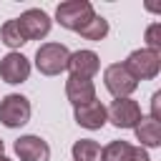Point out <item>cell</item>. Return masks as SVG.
<instances>
[{
  "label": "cell",
  "mask_w": 161,
  "mask_h": 161,
  "mask_svg": "<svg viewBox=\"0 0 161 161\" xmlns=\"http://www.w3.org/2000/svg\"><path fill=\"white\" fill-rule=\"evenodd\" d=\"M70 50L63 43H43L35 50V68L43 75H60L68 68Z\"/></svg>",
  "instance_id": "6da1fadb"
},
{
  "label": "cell",
  "mask_w": 161,
  "mask_h": 161,
  "mask_svg": "<svg viewBox=\"0 0 161 161\" xmlns=\"http://www.w3.org/2000/svg\"><path fill=\"white\" fill-rule=\"evenodd\" d=\"M96 15L93 5L88 0H65L55 8V20L65 28V30H80L91 18Z\"/></svg>",
  "instance_id": "7a4b0ae2"
},
{
  "label": "cell",
  "mask_w": 161,
  "mask_h": 161,
  "mask_svg": "<svg viewBox=\"0 0 161 161\" xmlns=\"http://www.w3.org/2000/svg\"><path fill=\"white\" fill-rule=\"evenodd\" d=\"M123 65L128 68V73L136 80H153L161 70V53L148 50V48H138L126 58Z\"/></svg>",
  "instance_id": "3957f363"
},
{
  "label": "cell",
  "mask_w": 161,
  "mask_h": 161,
  "mask_svg": "<svg viewBox=\"0 0 161 161\" xmlns=\"http://www.w3.org/2000/svg\"><path fill=\"white\" fill-rule=\"evenodd\" d=\"M30 101L20 93H8L3 101H0V123L5 128H20L30 121Z\"/></svg>",
  "instance_id": "277c9868"
},
{
  "label": "cell",
  "mask_w": 161,
  "mask_h": 161,
  "mask_svg": "<svg viewBox=\"0 0 161 161\" xmlns=\"http://www.w3.org/2000/svg\"><path fill=\"white\" fill-rule=\"evenodd\" d=\"M103 83L113 98H131V93L138 88V80L128 73V68L123 63H111L103 70Z\"/></svg>",
  "instance_id": "5b68a950"
},
{
  "label": "cell",
  "mask_w": 161,
  "mask_h": 161,
  "mask_svg": "<svg viewBox=\"0 0 161 161\" xmlns=\"http://www.w3.org/2000/svg\"><path fill=\"white\" fill-rule=\"evenodd\" d=\"M18 25H20V30H23L25 40H40V38H45V35L50 33L53 20H50V15H48L45 10L30 8V10H25V13L18 18Z\"/></svg>",
  "instance_id": "8992f818"
},
{
  "label": "cell",
  "mask_w": 161,
  "mask_h": 161,
  "mask_svg": "<svg viewBox=\"0 0 161 161\" xmlns=\"http://www.w3.org/2000/svg\"><path fill=\"white\" fill-rule=\"evenodd\" d=\"M106 111H108V121L116 128H136V123L141 121V106L133 98H116Z\"/></svg>",
  "instance_id": "52a82bcc"
},
{
  "label": "cell",
  "mask_w": 161,
  "mask_h": 161,
  "mask_svg": "<svg viewBox=\"0 0 161 161\" xmlns=\"http://www.w3.org/2000/svg\"><path fill=\"white\" fill-rule=\"evenodd\" d=\"M30 75V60L23 55V53H8L0 58V78L10 86H18V83H25Z\"/></svg>",
  "instance_id": "ba28073f"
},
{
  "label": "cell",
  "mask_w": 161,
  "mask_h": 161,
  "mask_svg": "<svg viewBox=\"0 0 161 161\" xmlns=\"http://www.w3.org/2000/svg\"><path fill=\"white\" fill-rule=\"evenodd\" d=\"M73 116H75V123L88 128V131H98L108 121V111L98 98H93V101H88L83 106H73Z\"/></svg>",
  "instance_id": "9c48e42d"
},
{
  "label": "cell",
  "mask_w": 161,
  "mask_h": 161,
  "mask_svg": "<svg viewBox=\"0 0 161 161\" xmlns=\"http://www.w3.org/2000/svg\"><path fill=\"white\" fill-rule=\"evenodd\" d=\"M15 153L20 161H50V146L35 133L20 136L15 141Z\"/></svg>",
  "instance_id": "30bf717a"
},
{
  "label": "cell",
  "mask_w": 161,
  "mask_h": 161,
  "mask_svg": "<svg viewBox=\"0 0 161 161\" xmlns=\"http://www.w3.org/2000/svg\"><path fill=\"white\" fill-rule=\"evenodd\" d=\"M65 70H70V75H75V78L91 80V78L101 70V58H98L93 50H75V53H70Z\"/></svg>",
  "instance_id": "8fae6325"
},
{
  "label": "cell",
  "mask_w": 161,
  "mask_h": 161,
  "mask_svg": "<svg viewBox=\"0 0 161 161\" xmlns=\"http://www.w3.org/2000/svg\"><path fill=\"white\" fill-rule=\"evenodd\" d=\"M65 96H68V101L73 106H83V103H88V101L96 98V86H93V80L68 75V80H65Z\"/></svg>",
  "instance_id": "7c38bea8"
},
{
  "label": "cell",
  "mask_w": 161,
  "mask_h": 161,
  "mask_svg": "<svg viewBox=\"0 0 161 161\" xmlns=\"http://www.w3.org/2000/svg\"><path fill=\"white\" fill-rule=\"evenodd\" d=\"M136 138L141 141V148H158L161 146V123L153 121L151 116H141V121L136 123Z\"/></svg>",
  "instance_id": "4fadbf2b"
},
{
  "label": "cell",
  "mask_w": 161,
  "mask_h": 161,
  "mask_svg": "<svg viewBox=\"0 0 161 161\" xmlns=\"http://www.w3.org/2000/svg\"><path fill=\"white\" fill-rule=\"evenodd\" d=\"M73 161H101V143L93 138H80L70 148Z\"/></svg>",
  "instance_id": "5bb4252c"
},
{
  "label": "cell",
  "mask_w": 161,
  "mask_h": 161,
  "mask_svg": "<svg viewBox=\"0 0 161 161\" xmlns=\"http://www.w3.org/2000/svg\"><path fill=\"white\" fill-rule=\"evenodd\" d=\"M78 33H80V38H86V40H103V38L108 35V20H106L103 15H93Z\"/></svg>",
  "instance_id": "9a60e30c"
},
{
  "label": "cell",
  "mask_w": 161,
  "mask_h": 161,
  "mask_svg": "<svg viewBox=\"0 0 161 161\" xmlns=\"http://www.w3.org/2000/svg\"><path fill=\"white\" fill-rule=\"evenodd\" d=\"M0 40H3L8 48H20V45L28 43L25 35H23V30H20V25H18V18H15V20H8V23L0 28Z\"/></svg>",
  "instance_id": "2e32d148"
},
{
  "label": "cell",
  "mask_w": 161,
  "mask_h": 161,
  "mask_svg": "<svg viewBox=\"0 0 161 161\" xmlns=\"http://www.w3.org/2000/svg\"><path fill=\"white\" fill-rule=\"evenodd\" d=\"M128 151H131L128 141H111L108 146L101 148V161H126Z\"/></svg>",
  "instance_id": "e0dca14e"
},
{
  "label": "cell",
  "mask_w": 161,
  "mask_h": 161,
  "mask_svg": "<svg viewBox=\"0 0 161 161\" xmlns=\"http://www.w3.org/2000/svg\"><path fill=\"white\" fill-rule=\"evenodd\" d=\"M146 48L161 53V23H151L146 28Z\"/></svg>",
  "instance_id": "ac0fdd59"
},
{
  "label": "cell",
  "mask_w": 161,
  "mask_h": 161,
  "mask_svg": "<svg viewBox=\"0 0 161 161\" xmlns=\"http://www.w3.org/2000/svg\"><path fill=\"white\" fill-rule=\"evenodd\" d=\"M151 118L153 121H161V91H156L151 96Z\"/></svg>",
  "instance_id": "d6986e66"
},
{
  "label": "cell",
  "mask_w": 161,
  "mask_h": 161,
  "mask_svg": "<svg viewBox=\"0 0 161 161\" xmlns=\"http://www.w3.org/2000/svg\"><path fill=\"white\" fill-rule=\"evenodd\" d=\"M126 161H151V158H148L146 148H141V146H131V151H128Z\"/></svg>",
  "instance_id": "ffe728a7"
},
{
  "label": "cell",
  "mask_w": 161,
  "mask_h": 161,
  "mask_svg": "<svg viewBox=\"0 0 161 161\" xmlns=\"http://www.w3.org/2000/svg\"><path fill=\"white\" fill-rule=\"evenodd\" d=\"M3 151H5V143H3V138H0V156H3Z\"/></svg>",
  "instance_id": "44dd1931"
},
{
  "label": "cell",
  "mask_w": 161,
  "mask_h": 161,
  "mask_svg": "<svg viewBox=\"0 0 161 161\" xmlns=\"http://www.w3.org/2000/svg\"><path fill=\"white\" fill-rule=\"evenodd\" d=\"M0 161H13V158H8V156H0Z\"/></svg>",
  "instance_id": "7402d4cb"
}]
</instances>
